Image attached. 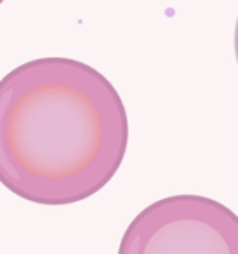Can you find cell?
<instances>
[{
    "instance_id": "obj_1",
    "label": "cell",
    "mask_w": 238,
    "mask_h": 254,
    "mask_svg": "<svg viewBox=\"0 0 238 254\" xmlns=\"http://www.w3.org/2000/svg\"><path fill=\"white\" fill-rule=\"evenodd\" d=\"M129 120L119 91L71 58H39L0 80V183L40 205L98 193L127 152Z\"/></svg>"
},
{
    "instance_id": "obj_2",
    "label": "cell",
    "mask_w": 238,
    "mask_h": 254,
    "mask_svg": "<svg viewBox=\"0 0 238 254\" xmlns=\"http://www.w3.org/2000/svg\"><path fill=\"white\" fill-rule=\"evenodd\" d=\"M119 254H238V216L203 195H172L130 221Z\"/></svg>"
},
{
    "instance_id": "obj_3",
    "label": "cell",
    "mask_w": 238,
    "mask_h": 254,
    "mask_svg": "<svg viewBox=\"0 0 238 254\" xmlns=\"http://www.w3.org/2000/svg\"><path fill=\"white\" fill-rule=\"evenodd\" d=\"M235 53H237V61H238V19H237V28H235Z\"/></svg>"
},
{
    "instance_id": "obj_4",
    "label": "cell",
    "mask_w": 238,
    "mask_h": 254,
    "mask_svg": "<svg viewBox=\"0 0 238 254\" xmlns=\"http://www.w3.org/2000/svg\"><path fill=\"white\" fill-rule=\"evenodd\" d=\"M2 2H4V0H0V4H2Z\"/></svg>"
}]
</instances>
